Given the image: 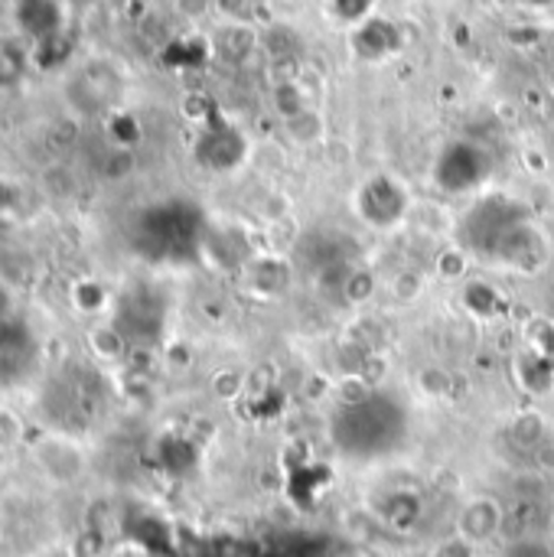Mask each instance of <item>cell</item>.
Listing matches in <instances>:
<instances>
[{
    "mask_svg": "<svg viewBox=\"0 0 554 557\" xmlns=\"http://www.w3.org/2000/svg\"><path fill=\"white\" fill-rule=\"evenodd\" d=\"M29 460H33L36 473L49 486H59V490H69V486L82 483V476L88 470L85 447L75 437L56 434V431H46L29 444Z\"/></svg>",
    "mask_w": 554,
    "mask_h": 557,
    "instance_id": "obj_1",
    "label": "cell"
},
{
    "mask_svg": "<svg viewBox=\"0 0 554 557\" xmlns=\"http://www.w3.org/2000/svg\"><path fill=\"white\" fill-rule=\"evenodd\" d=\"M500 525H503V509L493 499H473L460 512V539L470 545L493 539L500 532Z\"/></svg>",
    "mask_w": 554,
    "mask_h": 557,
    "instance_id": "obj_2",
    "label": "cell"
},
{
    "mask_svg": "<svg viewBox=\"0 0 554 557\" xmlns=\"http://www.w3.org/2000/svg\"><path fill=\"white\" fill-rule=\"evenodd\" d=\"M88 346H91V352H95L98 359H104V362H118V359L124 356V336H121L114 326H95V330L88 333Z\"/></svg>",
    "mask_w": 554,
    "mask_h": 557,
    "instance_id": "obj_3",
    "label": "cell"
},
{
    "mask_svg": "<svg viewBox=\"0 0 554 557\" xmlns=\"http://www.w3.org/2000/svg\"><path fill=\"white\" fill-rule=\"evenodd\" d=\"M23 75V55L16 52V46L0 42V88H10L13 82H20Z\"/></svg>",
    "mask_w": 554,
    "mask_h": 557,
    "instance_id": "obj_4",
    "label": "cell"
},
{
    "mask_svg": "<svg viewBox=\"0 0 554 557\" xmlns=\"http://www.w3.org/2000/svg\"><path fill=\"white\" fill-rule=\"evenodd\" d=\"M173 7H176V13L186 16V20H202V16L216 7V0H173Z\"/></svg>",
    "mask_w": 554,
    "mask_h": 557,
    "instance_id": "obj_5",
    "label": "cell"
},
{
    "mask_svg": "<svg viewBox=\"0 0 554 557\" xmlns=\"http://www.w3.org/2000/svg\"><path fill=\"white\" fill-rule=\"evenodd\" d=\"M16 437H20V424H16L7 411H0V454H7V447H10Z\"/></svg>",
    "mask_w": 554,
    "mask_h": 557,
    "instance_id": "obj_6",
    "label": "cell"
},
{
    "mask_svg": "<svg viewBox=\"0 0 554 557\" xmlns=\"http://www.w3.org/2000/svg\"><path fill=\"white\" fill-rule=\"evenodd\" d=\"M16 212V186L0 176V219Z\"/></svg>",
    "mask_w": 554,
    "mask_h": 557,
    "instance_id": "obj_7",
    "label": "cell"
},
{
    "mask_svg": "<svg viewBox=\"0 0 554 557\" xmlns=\"http://www.w3.org/2000/svg\"><path fill=\"white\" fill-rule=\"evenodd\" d=\"M434 557H470V542H464V539H454V542H447V545H441Z\"/></svg>",
    "mask_w": 554,
    "mask_h": 557,
    "instance_id": "obj_8",
    "label": "cell"
},
{
    "mask_svg": "<svg viewBox=\"0 0 554 557\" xmlns=\"http://www.w3.org/2000/svg\"><path fill=\"white\" fill-rule=\"evenodd\" d=\"M216 10H222L225 16L238 20V16L248 13V0H216Z\"/></svg>",
    "mask_w": 554,
    "mask_h": 557,
    "instance_id": "obj_9",
    "label": "cell"
},
{
    "mask_svg": "<svg viewBox=\"0 0 554 557\" xmlns=\"http://www.w3.org/2000/svg\"><path fill=\"white\" fill-rule=\"evenodd\" d=\"M0 476H3V454H0Z\"/></svg>",
    "mask_w": 554,
    "mask_h": 557,
    "instance_id": "obj_10",
    "label": "cell"
}]
</instances>
